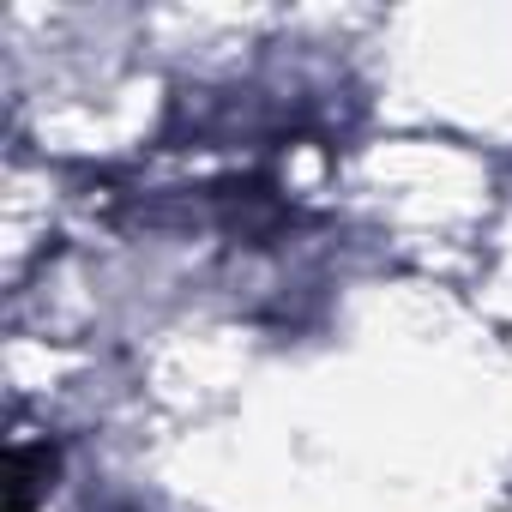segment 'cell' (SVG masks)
Listing matches in <instances>:
<instances>
[{
    "mask_svg": "<svg viewBox=\"0 0 512 512\" xmlns=\"http://www.w3.org/2000/svg\"><path fill=\"white\" fill-rule=\"evenodd\" d=\"M37 464H49V452H13V512H31Z\"/></svg>",
    "mask_w": 512,
    "mask_h": 512,
    "instance_id": "1",
    "label": "cell"
}]
</instances>
